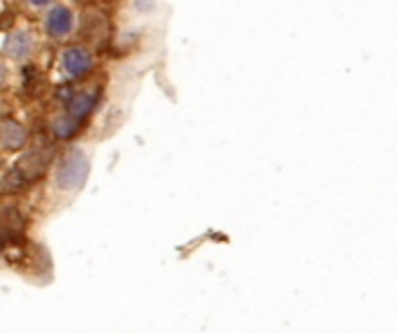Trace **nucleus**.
Listing matches in <instances>:
<instances>
[{
	"instance_id": "f257e3e1",
	"label": "nucleus",
	"mask_w": 397,
	"mask_h": 334,
	"mask_svg": "<svg viewBox=\"0 0 397 334\" xmlns=\"http://www.w3.org/2000/svg\"><path fill=\"white\" fill-rule=\"evenodd\" d=\"M89 177V156L82 149H75L59 161L54 170V186L63 193L79 191Z\"/></svg>"
},
{
	"instance_id": "6e6552de",
	"label": "nucleus",
	"mask_w": 397,
	"mask_h": 334,
	"mask_svg": "<svg viewBox=\"0 0 397 334\" xmlns=\"http://www.w3.org/2000/svg\"><path fill=\"white\" fill-rule=\"evenodd\" d=\"M156 5H158V0H133V7L140 14H149V12H154L156 10Z\"/></svg>"
},
{
	"instance_id": "39448f33",
	"label": "nucleus",
	"mask_w": 397,
	"mask_h": 334,
	"mask_svg": "<svg viewBox=\"0 0 397 334\" xmlns=\"http://www.w3.org/2000/svg\"><path fill=\"white\" fill-rule=\"evenodd\" d=\"M0 142L5 144L7 149H17L26 142V130L14 121H5L0 126Z\"/></svg>"
},
{
	"instance_id": "20e7f679",
	"label": "nucleus",
	"mask_w": 397,
	"mask_h": 334,
	"mask_svg": "<svg viewBox=\"0 0 397 334\" xmlns=\"http://www.w3.org/2000/svg\"><path fill=\"white\" fill-rule=\"evenodd\" d=\"M33 54V38L26 31H14L5 42V56L14 61H24Z\"/></svg>"
},
{
	"instance_id": "0eeeda50",
	"label": "nucleus",
	"mask_w": 397,
	"mask_h": 334,
	"mask_svg": "<svg viewBox=\"0 0 397 334\" xmlns=\"http://www.w3.org/2000/svg\"><path fill=\"white\" fill-rule=\"evenodd\" d=\"M77 126H79V121L75 119V116H59V119L54 121V133L59 135V137H70L72 133H77Z\"/></svg>"
},
{
	"instance_id": "7ed1b4c3",
	"label": "nucleus",
	"mask_w": 397,
	"mask_h": 334,
	"mask_svg": "<svg viewBox=\"0 0 397 334\" xmlns=\"http://www.w3.org/2000/svg\"><path fill=\"white\" fill-rule=\"evenodd\" d=\"M63 68L70 77H84L93 68V56L84 47H72L63 54Z\"/></svg>"
},
{
	"instance_id": "9d476101",
	"label": "nucleus",
	"mask_w": 397,
	"mask_h": 334,
	"mask_svg": "<svg viewBox=\"0 0 397 334\" xmlns=\"http://www.w3.org/2000/svg\"><path fill=\"white\" fill-rule=\"evenodd\" d=\"M7 82V70H5V65H0V84H5Z\"/></svg>"
},
{
	"instance_id": "1a4fd4ad",
	"label": "nucleus",
	"mask_w": 397,
	"mask_h": 334,
	"mask_svg": "<svg viewBox=\"0 0 397 334\" xmlns=\"http://www.w3.org/2000/svg\"><path fill=\"white\" fill-rule=\"evenodd\" d=\"M28 3H31L33 7H45V5L52 3V0H28Z\"/></svg>"
},
{
	"instance_id": "f03ea898",
	"label": "nucleus",
	"mask_w": 397,
	"mask_h": 334,
	"mask_svg": "<svg viewBox=\"0 0 397 334\" xmlns=\"http://www.w3.org/2000/svg\"><path fill=\"white\" fill-rule=\"evenodd\" d=\"M45 28L52 38H66V35L72 33V28H75V14H72V10L66 5H56L52 7V12L47 14Z\"/></svg>"
},
{
	"instance_id": "423d86ee",
	"label": "nucleus",
	"mask_w": 397,
	"mask_h": 334,
	"mask_svg": "<svg viewBox=\"0 0 397 334\" xmlns=\"http://www.w3.org/2000/svg\"><path fill=\"white\" fill-rule=\"evenodd\" d=\"M93 103H96V93L93 91H82V93H75V96L70 98L68 103V110H70V116H75L79 121L82 116H86L91 112Z\"/></svg>"
}]
</instances>
